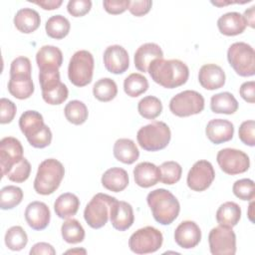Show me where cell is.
Segmentation results:
<instances>
[{"mask_svg":"<svg viewBox=\"0 0 255 255\" xmlns=\"http://www.w3.org/2000/svg\"><path fill=\"white\" fill-rule=\"evenodd\" d=\"M254 129H255V122L253 120L250 121H245L243 122L238 130V135L240 140L249 146H254L255 145V134H254Z\"/></svg>","mask_w":255,"mask_h":255,"instance_id":"ee69618b","label":"cell"},{"mask_svg":"<svg viewBox=\"0 0 255 255\" xmlns=\"http://www.w3.org/2000/svg\"><path fill=\"white\" fill-rule=\"evenodd\" d=\"M216 160L221 170L230 175L243 173L250 166L249 156L244 151L236 148H223L219 150Z\"/></svg>","mask_w":255,"mask_h":255,"instance_id":"4fadbf2b","label":"cell"},{"mask_svg":"<svg viewBox=\"0 0 255 255\" xmlns=\"http://www.w3.org/2000/svg\"><path fill=\"white\" fill-rule=\"evenodd\" d=\"M137 111L142 118L146 120H153L161 114L162 104L158 98L146 96L138 102Z\"/></svg>","mask_w":255,"mask_h":255,"instance_id":"74e56055","label":"cell"},{"mask_svg":"<svg viewBox=\"0 0 255 255\" xmlns=\"http://www.w3.org/2000/svg\"><path fill=\"white\" fill-rule=\"evenodd\" d=\"M94 57L87 50L77 51L71 58L68 67L70 82L76 87H85L92 82Z\"/></svg>","mask_w":255,"mask_h":255,"instance_id":"52a82bcc","label":"cell"},{"mask_svg":"<svg viewBox=\"0 0 255 255\" xmlns=\"http://www.w3.org/2000/svg\"><path fill=\"white\" fill-rule=\"evenodd\" d=\"M61 233L63 239L70 244L80 243L85 239V230L82 224L74 218H68L62 224Z\"/></svg>","mask_w":255,"mask_h":255,"instance_id":"e575fe53","label":"cell"},{"mask_svg":"<svg viewBox=\"0 0 255 255\" xmlns=\"http://www.w3.org/2000/svg\"><path fill=\"white\" fill-rule=\"evenodd\" d=\"M159 171H160V181L164 184L172 185L177 181H179L182 173V168L178 162L169 160V161H164L159 166Z\"/></svg>","mask_w":255,"mask_h":255,"instance_id":"60d3db41","label":"cell"},{"mask_svg":"<svg viewBox=\"0 0 255 255\" xmlns=\"http://www.w3.org/2000/svg\"><path fill=\"white\" fill-rule=\"evenodd\" d=\"M65 175L64 165L55 158L43 160L34 180V189L38 194L49 195L58 189Z\"/></svg>","mask_w":255,"mask_h":255,"instance_id":"277c9868","label":"cell"},{"mask_svg":"<svg viewBox=\"0 0 255 255\" xmlns=\"http://www.w3.org/2000/svg\"><path fill=\"white\" fill-rule=\"evenodd\" d=\"M77 252H83L84 254L86 253V250L85 249H74V250H68L66 253H77Z\"/></svg>","mask_w":255,"mask_h":255,"instance_id":"db71d44e","label":"cell"},{"mask_svg":"<svg viewBox=\"0 0 255 255\" xmlns=\"http://www.w3.org/2000/svg\"><path fill=\"white\" fill-rule=\"evenodd\" d=\"M94 97L101 102H110L118 94L116 82L110 78H103L97 81L93 87Z\"/></svg>","mask_w":255,"mask_h":255,"instance_id":"836d02e7","label":"cell"},{"mask_svg":"<svg viewBox=\"0 0 255 255\" xmlns=\"http://www.w3.org/2000/svg\"><path fill=\"white\" fill-rule=\"evenodd\" d=\"M240 217L241 208L237 203L233 201L224 202L216 211V220L219 225L234 227L239 222Z\"/></svg>","mask_w":255,"mask_h":255,"instance_id":"1f68e13d","label":"cell"},{"mask_svg":"<svg viewBox=\"0 0 255 255\" xmlns=\"http://www.w3.org/2000/svg\"><path fill=\"white\" fill-rule=\"evenodd\" d=\"M133 177L135 183L140 187L153 186L160 180L159 167L148 161L140 162L133 168Z\"/></svg>","mask_w":255,"mask_h":255,"instance_id":"d4e9b609","label":"cell"},{"mask_svg":"<svg viewBox=\"0 0 255 255\" xmlns=\"http://www.w3.org/2000/svg\"><path fill=\"white\" fill-rule=\"evenodd\" d=\"M114 156L123 163L131 164L138 159L139 151L133 140L119 138L114 144Z\"/></svg>","mask_w":255,"mask_h":255,"instance_id":"f1b7e54d","label":"cell"},{"mask_svg":"<svg viewBox=\"0 0 255 255\" xmlns=\"http://www.w3.org/2000/svg\"><path fill=\"white\" fill-rule=\"evenodd\" d=\"M227 60L237 75L251 77L255 74V52L249 44L233 43L228 48Z\"/></svg>","mask_w":255,"mask_h":255,"instance_id":"8992f818","label":"cell"},{"mask_svg":"<svg viewBox=\"0 0 255 255\" xmlns=\"http://www.w3.org/2000/svg\"><path fill=\"white\" fill-rule=\"evenodd\" d=\"M162 242L163 236L158 229L152 226H145L130 235L128 247L135 254H148L157 251Z\"/></svg>","mask_w":255,"mask_h":255,"instance_id":"30bf717a","label":"cell"},{"mask_svg":"<svg viewBox=\"0 0 255 255\" xmlns=\"http://www.w3.org/2000/svg\"><path fill=\"white\" fill-rule=\"evenodd\" d=\"M255 82L254 81H249L245 82L240 86L239 89V94L242 97L244 101L250 104H254L255 102Z\"/></svg>","mask_w":255,"mask_h":255,"instance_id":"681fc988","label":"cell"},{"mask_svg":"<svg viewBox=\"0 0 255 255\" xmlns=\"http://www.w3.org/2000/svg\"><path fill=\"white\" fill-rule=\"evenodd\" d=\"M110 220L115 229L119 231L128 230L134 221L131 205L126 201L116 199L110 209Z\"/></svg>","mask_w":255,"mask_h":255,"instance_id":"e0dca14e","label":"cell"},{"mask_svg":"<svg viewBox=\"0 0 255 255\" xmlns=\"http://www.w3.org/2000/svg\"><path fill=\"white\" fill-rule=\"evenodd\" d=\"M23 146L21 142L13 137L6 136L0 140V166L2 176L19 160L23 158Z\"/></svg>","mask_w":255,"mask_h":255,"instance_id":"9a60e30c","label":"cell"},{"mask_svg":"<svg viewBox=\"0 0 255 255\" xmlns=\"http://www.w3.org/2000/svg\"><path fill=\"white\" fill-rule=\"evenodd\" d=\"M174 240L179 247L191 249L200 242L201 230L194 221H182L174 231Z\"/></svg>","mask_w":255,"mask_h":255,"instance_id":"ac0fdd59","label":"cell"},{"mask_svg":"<svg viewBox=\"0 0 255 255\" xmlns=\"http://www.w3.org/2000/svg\"><path fill=\"white\" fill-rule=\"evenodd\" d=\"M171 132L163 122H152L140 128L136 133L139 146L147 151H157L167 146Z\"/></svg>","mask_w":255,"mask_h":255,"instance_id":"5b68a950","label":"cell"},{"mask_svg":"<svg viewBox=\"0 0 255 255\" xmlns=\"http://www.w3.org/2000/svg\"><path fill=\"white\" fill-rule=\"evenodd\" d=\"M17 112V108L16 105L6 99V98H2L0 100V123L1 124H9L13 121L15 115Z\"/></svg>","mask_w":255,"mask_h":255,"instance_id":"bcb514c9","label":"cell"},{"mask_svg":"<svg viewBox=\"0 0 255 255\" xmlns=\"http://www.w3.org/2000/svg\"><path fill=\"white\" fill-rule=\"evenodd\" d=\"M146 201L153 218L162 225L171 224L179 214L180 205L177 198L164 188L150 191L146 196Z\"/></svg>","mask_w":255,"mask_h":255,"instance_id":"7a4b0ae2","label":"cell"},{"mask_svg":"<svg viewBox=\"0 0 255 255\" xmlns=\"http://www.w3.org/2000/svg\"><path fill=\"white\" fill-rule=\"evenodd\" d=\"M116 199L105 193L94 195L84 210V218L87 224L94 229L105 226L110 216L111 206Z\"/></svg>","mask_w":255,"mask_h":255,"instance_id":"9c48e42d","label":"cell"},{"mask_svg":"<svg viewBox=\"0 0 255 255\" xmlns=\"http://www.w3.org/2000/svg\"><path fill=\"white\" fill-rule=\"evenodd\" d=\"M198 81L201 87L206 90H217L225 84V73L218 65L206 64L199 70Z\"/></svg>","mask_w":255,"mask_h":255,"instance_id":"44dd1931","label":"cell"},{"mask_svg":"<svg viewBox=\"0 0 255 255\" xmlns=\"http://www.w3.org/2000/svg\"><path fill=\"white\" fill-rule=\"evenodd\" d=\"M39 82L42 90V98L49 105H61L67 99L69 91L61 82L59 70L40 71Z\"/></svg>","mask_w":255,"mask_h":255,"instance_id":"ba28073f","label":"cell"},{"mask_svg":"<svg viewBox=\"0 0 255 255\" xmlns=\"http://www.w3.org/2000/svg\"><path fill=\"white\" fill-rule=\"evenodd\" d=\"M215 178V171L212 164L201 159L196 161L188 171L186 182L188 187L193 191L206 190Z\"/></svg>","mask_w":255,"mask_h":255,"instance_id":"5bb4252c","label":"cell"},{"mask_svg":"<svg viewBox=\"0 0 255 255\" xmlns=\"http://www.w3.org/2000/svg\"><path fill=\"white\" fill-rule=\"evenodd\" d=\"M163 58V52L161 48L155 43H145L137 48L134 53V66L143 73H147L149 65L157 59Z\"/></svg>","mask_w":255,"mask_h":255,"instance_id":"603a6c76","label":"cell"},{"mask_svg":"<svg viewBox=\"0 0 255 255\" xmlns=\"http://www.w3.org/2000/svg\"><path fill=\"white\" fill-rule=\"evenodd\" d=\"M204 109L203 96L192 90H186L175 95L169 102V110L176 117L184 118L201 113Z\"/></svg>","mask_w":255,"mask_h":255,"instance_id":"8fae6325","label":"cell"},{"mask_svg":"<svg viewBox=\"0 0 255 255\" xmlns=\"http://www.w3.org/2000/svg\"><path fill=\"white\" fill-rule=\"evenodd\" d=\"M31 255H39V254H45V255H55L56 250L54 247L46 242H39L33 245V247L30 250Z\"/></svg>","mask_w":255,"mask_h":255,"instance_id":"f907efd6","label":"cell"},{"mask_svg":"<svg viewBox=\"0 0 255 255\" xmlns=\"http://www.w3.org/2000/svg\"><path fill=\"white\" fill-rule=\"evenodd\" d=\"M102 184L113 192L123 191L128 185V174L121 167L109 168L102 176Z\"/></svg>","mask_w":255,"mask_h":255,"instance_id":"83f0119b","label":"cell"},{"mask_svg":"<svg viewBox=\"0 0 255 255\" xmlns=\"http://www.w3.org/2000/svg\"><path fill=\"white\" fill-rule=\"evenodd\" d=\"M209 249L213 255H234L236 253V235L232 227L218 225L208 235Z\"/></svg>","mask_w":255,"mask_h":255,"instance_id":"7c38bea8","label":"cell"},{"mask_svg":"<svg viewBox=\"0 0 255 255\" xmlns=\"http://www.w3.org/2000/svg\"><path fill=\"white\" fill-rule=\"evenodd\" d=\"M151 6H152V1L150 0H140V1L134 0V1H130L128 10L133 16L140 17L147 14Z\"/></svg>","mask_w":255,"mask_h":255,"instance_id":"c3c4849f","label":"cell"},{"mask_svg":"<svg viewBox=\"0 0 255 255\" xmlns=\"http://www.w3.org/2000/svg\"><path fill=\"white\" fill-rule=\"evenodd\" d=\"M36 62L40 71L59 70L63 64L62 51L51 45H45L36 54Z\"/></svg>","mask_w":255,"mask_h":255,"instance_id":"cb8c5ba5","label":"cell"},{"mask_svg":"<svg viewBox=\"0 0 255 255\" xmlns=\"http://www.w3.org/2000/svg\"><path fill=\"white\" fill-rule=\"evenodd\" d=\"M65 117L69 123L73 125H82L88 119V108L87 106L78 100L69 102L64 110Z\"/></svg>","mask_w":255,"mask_h":255,"instance_id":"8d00e7d4","label":"cell"},{"mask_svg":"<svg viewBox=\"0 0 255 255\" xmlns=\"http://www.w3.org/2000/svg\"><path fill=\"white\" fill-rule=\"evenodd\" d=\"M50 218L51 212L46 203L42 201H33L27 205L25 210V219L32 229H45L49 225Z\"/></svg>","mask_w":255,"mask_h":255,"instance_id":"d6986e66","label":"cell"},{"mask_svg":"<svg viewBox=\"0 0 255 255\" xmlns=\"http://www.w3.org/2000/svg\"><path fill=\"white\" fill-rule=\"evenodd\" d=\"M31 172V164L30 162L23 157L17 163H15L6 173V176L9 180L17 183L24 182L28 179Z\"/></svg>","mask_w":255,"mask_h":255,"instance_id":"b9f144b4","label":"cell"},{"mask_svg":"<svg viewBox=\"0 0 255 255\" xmlns=\"http://www.w3.org/2000/svg\"><path fill=\"white\" fill-rule=\"evenodd\" d=\"M19 128L28 142L36 148H44L52 141V131L44 124L43 116L36 111H26L19 119Z\"/></svg>","mask_w":255,"mask_h":255,"instance_id":"3957f363","label":"cell"},{"mask_svg":"<svg viewBox=\"0 0 255 255\" xmlns=\"http://www.w3.org/2000/svg\"><path fill=\"white\" fill-rule=\"evenodd\" d=\"M233 193L236 197L242 200H252L255 196L254 181L249 178H242L236 180L232 187Z\"/></svg>","mask_w":255,"mask_h":255,"instance_id":"7bdbcfd3","label":"cell"},{"mask_svg":"<svg viewBox=\"0 0 255 255\" xmlns=\"http://www.w3.org/2000/svg\"><path fill=\"white\" fill-rule=\"evenodd\" d=\"M210 108L215 114L232 115L238 110V102L231 93L222 92L211 97Z\"/></svg>","mask_w":255,"mask_h":255,"instance_id":"4dcf8cb0","label":"cell"},{"mask_svg":"<svg viewBox=\"0 0 255 255\" xmlns=\"http://www.w3.org/2000/svg\"><path fill=\"white\" fill-rule=\"evenodd\" d=\"M104 65L113 74L125 73L129 66V58L127 50L120 45L109 46L104 52Z\"/></svg>","mask_w":255,"mask_h":255,"instance_id":"2e32d148","label":"cell"},{"mask_svg":"<svg viewBox=\"0 0 255 255\" xmlns=\"http://www.w3.org/2000/svg\"><path fill=\"white\" fill-rule=\"evenodd\" d=\"M254 8L255 6H251L249 9H247L244 12V19L246 21V24L249 25L251 28H254Z\"/></svg>","mask_w":255,"mask_h":255,"instance_id":"f5cc1de1","label":"cell"},{"mask_svg":"<svg viewBox=\"0 0 255 255\" xmlns=\"http://www.w3.org/2000/svg\"><path fill=\"white\" fill-rule=\"evenodd\" d=\"M252 206H253V201L250 203V205H249V213H248V216H249V219L251 220V221H253V218H252V212H251V209H252Z\"/></svg>","mask_w":255,"mask_h":255,"instance_id":"11a10c76","label":"cell"},{"mask_svg":"<svg viewBox=\"0 0 255 255\" xmlns=\"http://www.w3.org/2000/svg\"><path fill=\"white\" fill-rule=\"evenodd\" d=\"M205 133L212 143L220 144L232 139L234 126L227 120L213 119L207 123Z\"/></svg>","mask_w":255,"mask_h":255,"instance_id":"ffe728a7","label":"cell"},{"mask_svg":"<svg viewBox=\"0 0 255 255\" xmlns=\"http://www.w3.org/2000/svg\"><path fill=\"white\" fill-rule=\"evenodd\" d=\"M80 207V200L77 195L71 192H66L58 196L54 203L56 214L63 219H68L76 215Z\"/></svg>","mask_w":255,"mask_h":255,"instance_id":"f546056e","label":"cell"},{"mask_svg":"<svg viewBox=\"0 0 255 255\" xmlns=\"http://www.w3.org/2000/svg\"><path fill=\"white\" fill-rule=\"evenodd\" d=\"M41 23L39 13L31 8H22L14 16V25L22 33L30 34L36 31Z\"/></svg>","mask_w":255,"mask_h":255,"instance_id":"4316f807","label":"cell"},{"mask_svg":"<svg viewBox=\"0 0 255 255\" xmlns=\"http://www.w3.org/2000/svg\"><path fill=\"white\" fill-rule=\"evenodd\" d=\"M129 4V0H105L103 2L105 10L113 15L124 13L127 9H128Z\"/></svg>","mask_w":255,"mask_h":255,"instance_id":"7dc6e473","label":"cell"},{"mask_svg":"<svg viewBox=\"0 0 255 255\" xmlns=\"http://www.w3.org/2000/svg\"><path fill=\"white\" fill-rule=\"evenodd\" d=\"M8 91L14 98L19 100L30 98L34 93V84L31 78V73L10 74Z\"/></svg>","mask_w":255,"mask_h":255,"instance_id":"7402d4cb","label":"cell"},{"mask_svg":"<svg viewBox=\"0 0 255 255\" xmlns=\"http://www.w3.org/2000/svg\"><path fill=\"white\" fill-rule=\"evenodd\" d=\"M92 8L91 0H70L67 5L69 14L74 17H82L90 12Z\"/></svg>","mask_w":255,"mask_h":255,"instance_id":"f6af8a7d","label":"cell"},{"mask_svg":"<svg viewBox=\"0 0 255 255\" xmlns=\"http://www.w3.org/2000/svg\"><path fill=\"white\" fill-rule=\"evenodd\" d=\"M151 79L166 89H174L184 85L189 77L188 67L180 60H154L148 67Z\"/></svg>","mask_w":255,"mask_h":255,"instance_id":"6da1fadb","label":"cell"},{"mask_svg":"<svg viewBox=\"0 0 255 255\" xmlns=\"http://www.w3.org/2000/svg\"><path fill=\"white\" fill-rule=\"evenodd\" d=\"M30 2L42 7L44 10H54V9H58L63 1L62 0H40V1H32L30 0Z\"/></svg>","mask_w":255,"mask_h":255,"instance_id":"816d5d0a","label":"cell"},{"mask_svg":"<svg viewBox=\"0 0 255 255\" xmlns=\"http://www.w3.org/2000/svg\"><path fill=\"white\" fill-rule=\"evenodd\" d=\"M246 21L238 12H228L217 20V27L221 34L225 36H236L246 29Z\"/></svg>","mask_w":255,"mask_h":255,"instance_id":"484cf974","label":"cell"},{"mask_svg":"<svg viewBox=\"0 0 255 255\" xmlns=\"http://www.w3.org/2000/svg\"><path fill=\"white\" fill-rule=\"evenodd\" d=\"M23 191L15 185L4 186L0 191V207L3 210L12 209L21 203Z\"/></svg>","mask_w":255,"mask_h":255,"instance_id":"f35d334b","label":"cell"},{"mask_svg":"<svg viewBox=\"0 0 255 255\" xmlns=\"http://www.w3.org/2000/svg\"><path fill=\"white\" fill-rule=\"evenodd\" d=\"M71 24L69 20L63 15H54L50 17L45 25L46 33L53 39H63L70 32Z\"/></svg>","mask_w":255,"mask_h":255,"instance_id":"d6a6232c","label":"cell"},{"mask_svg":"<svg viewBox=\"0 0 255 255\" xmlns=\"http://www.w3.org/2000/svg\"><path fill=\"white\" fill-rule=\"evenodd\" d=\"M5 244L13 251L22 250L28 242V236L21 226L10 227L5 234Z\"/></svg>","mask_w":255,"mask_h":255,"instance_id":"ab89813d","label":"cell"},{"mask_svg":"<svg viewBox=\"0 0 255 255\" xmlns=\"http://www.w3.org/2000/svg\"><path fill=\"white\" fill-rule=\"evenodd\" d=\"M148 89L147 79L138 73H132L128 76L124 81L125 93L131 97L136 98L141 94L145 93Z\"/></svg>","mask_w":255,"mask_h":255,"instance_id":"d590c367","label":"cell"}]
</instances>
